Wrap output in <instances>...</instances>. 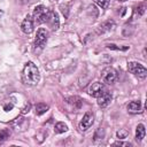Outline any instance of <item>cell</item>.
<instances>
[{
  "instance_id": "cell-1",
  "label": "cell",
  "mask_w": 147,
  "mask_h": 147,
  "mask_svg": "<svg viewBox=\"0 0 147 147\" xmlns=\"http://www.w3.org/2000/svg\"><path fill=\"white\" fill-rule=\"evenodd\" d=\"M23 78H24V82L28 84V85H37L40 80V74H39V70L38 68L36 67V64L31 61H29L24 69H23Z\"/></svg>"
},
{
  "instance_id": "cell-2",
  "label": "cell",
  "mask_w": 147,
  "mask_h": 147,
  "mask_svg": "<svg viewBox=\"0 0 147 147\" xmlns=\"http://www.w3.org/2000/svg\"><path fill=\"white\" fill-rule=\"evenodd\" d=\"M48 15H49V9L45 8V7L41 6V5L37 6V7L34 8V10H33V18H34V21H36L37 23H39V24L47 22Z\"/></svg>"
},
{
  "instance_id": "cell-3",
  "label": "cell",
  "mask_w": 147,
  "mask_h": 147,
  "mask_svg": "<svg viewBox=\"0 0 147 147\" xmlns=\"http://www.w3.org/2000/svg\"><path fill=\"white\" fill-rule=\"evenodd\" d=\"M127 69L131 74H133L138 78H145L147 76L146 68L142 64L138 63V62H129L127 63Z\"/></svg>"
},
{
  "instance_id": "cell-4",
  "label": "cell",
  "mask_w": 147,
  "mask_h": 147,
  "mask_svg": "<svg viewBox=\"0 0 147 147\" xmlns=\"http://www.w3.org/2000/svg\"><path fill=\"white\" fill-rule=\"evenodd\" d=\"M47 37H48V32L44 28H40L37 31V36H36V39H34V49L36 48L42 49L45 47L46 42H47Z\"/></svg>"
},
{
  "instance_id": "cell-5",
  "label": "cell",
  "mask_w": 147,
  "mask_h": 147,
  "mask_svg": "<svg viewBox=\"0 0 147 147\" xmlns=\"http://www.w3.org/2000/svg\"><path fill=\"white\" fill-rule=\"evenodd\" d=\"M117 79V72L115 69L113 68H107L103 70L102 72V80L103 83H107V84H113L115 83Z\"/></svg>"
},
{
  "instance_id": "cell-6",
  "label": "cell",
  "mask_w": 147,
  "mask_h": 147,
  "mask_svg": "<svg viewBox=\"0 0 147 147\" xmlns=\"http://www.w3.org/2000/svg\"><path fill=\"white\" fill-rule=\"evenodd\" d=\"M105 91H106L105 85H103L102 83H99V82H95V83L91 84L90 87H88V94L92 95V96H94V98H98V96L101 95Z\"/></svg>"
},
{
  "instance_id": "cell-7",
  "label": "cell",
  "mask_w": 147,
  "mask_h": 147,
  "mask_svg": "<svg viewBox=\"0 0 147 147\" xmlns=\"http://www.w3.org/2000/svg\"><path fill=\"white\" fill-rule=\"evenodd\" d=\"M21 30L26 34H29L33 31V20L31 18L30 15H26L24 17L23 22L21 23Z\"/></svg>"
},
{
  "instance_id": "cell-8",
  "label": "cell",
  "mask_w": 147,
  "mask_h": 147,
  "mask_svg": "<svg viewBox=\"0 0 147 147\" xmlns=\"http://www.w3.org/2000/svg\"><path fill=\"white\" fill-rule=\"evenodd\" d=\"M93 124V115L91 113H86L84 116H83V119L80 121L79 123V127L82 131H85L87 130L91 125Z\"/></svg>"
},
{
  "instance_id": "cell-9",
  "label": "cell",
  "mask_w": 147,
  "mask_h": 147,
  "mask_svg": "<svg viewBox=\"0 0 147 147\" xmlns=\"http://www.w3.org/2000/svg\"><path fill=\"white\" fill-rule=\"evenodd\" d=\"M98 105L101 107V108H105V107H107L109 103H110V101H111V94H110V92H108V91H105L101 95H99L98 98Z\"/></svg>"
},
{
  "instance_id": "cell-10",
  "label": "cell",
  "mask_w": 147,
  "mask_h": 147,
  "mask_svg": "<svg viewBox=\"0 0 147 147\" xmlns=\"http://www.w3.org/2000/svg\"><path fill=\"white\" fill-rule=\"evenodd\" d=\"M47 23H49V25L52 26L53 30H57V29H59V25H60V21H59V15H57V13L49 10V15H48Z\"/></svg>"
},
{
  "instance_id": "cell-11",
  "label": "cell",
  "mask_w": 147,
  "mask_h": 147,
  "mask_svg": "<svg viewBox=\"0 0 147 147\" xmlns=\"http://www.w3.org/2000/svg\"><path fill=\"white\" fill-rule=\"evenodd\" d=\"M69 105L74 106V108H80L83 105V100L79 96H68L64 99Z\"/></svg>"
},
{
  "instance_id": "cell-12",
  "label": "cell",
  "mask_w": 147,
  "mask_h": 147,
  "mask_svg": "<svg viewBox=\"0 0 147 147\" xmlns=\"http://www.w3.org/2000/svg\"><path fill=\"white\" fill-rule=\"evenodd\" d=\"M141 109V103L140 101H131L129 105H127V110L132 114H137L139 113Z\"/></svg>"
},
{
  "instance_id": "cell-13",
  "label": "cell",
  "mask_w": 147,
  "mask_h": 147,
  "mask_svg": "<svg viewBox=\"0 0 147 147\" xmlns=\"http://www.w3.org/2000/svg\"><path fill=\"white\" fill-rule=\"evenodd\" d=\"M145 133H146L145 125L144 124H138L137 130H136V140L137 141H141L145 138Z\"/></svg>"
},
{
  "instance_id": "cell-14",
  "label": "cell",
  "mask_w": 147,
  "mask_h": 147,
  "mask_svg": "<svg viewBox=\"0 0 147 147\" xmlns=\"http://www.w3.org/2000/svg\"><path fill=\"white\" fill-rule=\"evenodd\" d=\"M115 28V22L113 20H108L106 22H103L101 25H100V31L101 32H107V31H110Z\"/></svg>"
},
{
  "instance_id": "cell-15",
  "label": "cell",
  "mask_w": 147,
  "mask_h": 147,
  "mask_svg": "<svg viewBox=\"0 0 147 147\" xmlns=\"http://www.w3.org/2000/svg\"><path fill=\"white\" fill-rule=\"evenodd\" d=\"M48 105H46V103H42V102H40V103H37V106H36V114L38 115V116H40V115H42V114H45L47 110H48Z\"/></svg>"
},
{
  "instance_id": "cell-16",
  "label": "cell",
  "mask_w": 147,
  "mask_h": 147,
  "mask_svg": "<svg viewBox=\"0 0 147 147\" xmlns=\"http://www.w3.org/2000/svg\"><path fill=\"white\" fill-rule=\"evenodd\" d=\"M67 130H68V126H67V124H64L63 122H59V123H56L55 126H54L55 133H63V132H65Z\"/></svg>"
},
{
  "instance_id": "cell-17",
  "label": "cell",
  "mask_w": 147,
  "mask_h": 147,
  "mask_svg": "<svg viewBox=\"0 0 147 147\" xmlns=\"http://www.w3.org/2000/svg\"><path fill=\"white\" fill-rule=\"evenodd\" d=\"M145 11H146V6H145V3L138 5V6L134 8V14H136V16H138V17L142 16V15L145 14Z\"/></svg>"
},
{
  "instance_id": "cell-18",
  "label": "cell",
  "mask_w": 147,
  "mask_h": 147,
  "mask_svg": "<svg viewBox=\"0 0 147 147\" xmlns=\"http://www.w3.org/2000/svg\"><path fill=\"white\" fill-rule=\"evenodd\" d=\"M106 47L109 48V49H113V51H127L129 49V46L121 47V46H117V45H114V44H107Z\"/></svg>"
},
{
  "instance_id": "cell-19",
  "label": "cell",
  "mask_w": 147,
  "mask_h": 147,
  "mask_svg": "<svg viewBox=\"0 0 147 147\" xmlns=\"http://www.w3.org/2000/svg\"><path fill=\"white\" fill-rule=\"evenodd\" d=\"M9 134H10L9 130H7V129L0 130V144L5 142V141L7 140V138H9Z\"/></svg>"
},
{
  "instance_id": "cell-20",
  "label": "cell",
  "mask_w": 147,
  "mask_h": 147,
  "mask_svg": "<svg viewBox=\"0 0 147 147\" xmlns=\"http://www.w3.org/2000/svg\"><path fill=\"white\" fill-rule=\"evenodd\" d=\"M133 31H134V26L133 25H129V26L125 25L124 29H123V34L127 37V36H131L133 33Z\"/></svg>"
},
{
  "instance_id": "cell-21",
  "label": "cell",
  "mask_w": 147,
  "mask_h": 147,
  "mask_svg": "<svg viewBox=\"0 0 147 147\" xmlns=\"http://www.w3.org/2000/svg\"><path fill=\"white\" fill-rule=\"evenodd\" d=\"M94 1H95V3H96L99 7H101L102 9L108 8L109 2H110V0H94Z\"/></svg>"
},
{
  "instance_id": "cell-22",
  "label": "cell",
  "mask_w": 147,
  "mask_h": 147,
  "mask_svg": "<svg viewBox=\"0 0 147 147\" xmlns=\"http://www.w3.org/2000/svg\"><path fill=\"white\" fill-rule=\"evenodd\" d=\"M127 134H129V131L125 129H119V131H117V138H119V139L126 138Z\"/></svg>"
},
{
  "instance_id": "cell-23",
  "label": "cell",
  "mask_w": 147,
  "mask_h": 147,
  "mask_svg": "<svg viewBox=\"0 0 147 147\" xmlns=\"http://www.w3.org/2000/svg\"><path fill=\"white\" fill-rule=\"evenodd\" d=\"M113 145L114 146H126V147H131V144L130 142H123V141H116Z\"/></svg>"
},
{
  "instance_id": "cell-24",
  "label": "cell",
  "mask_w": 147,
  "mask_h": 147,
  "mask_svg": "<svg viewBox=\"0 0 147 147\" xmlns=\"http://www.w3.org/2000/svg\"><path fill=\"white\" fill-rule=\"evenodd\" d=\"M61 10H62V13H63V15H64V17H68V14H69V10H68V8H67V6H61Z\"/></svg>"
},
{
  "instance_id": "cell-25",
  "label": "cell",
  "mask_w": 147,
  "mask_h": 147,
  "mask_svg": "<svg viewBox=\"0 0 147 147\" xmlns=\"http://www.w3.org/2000/svg\"><path fill=\"white\" fill-rule=\"evenodd\" d=\"M11 108H13V103H8V105H5V106H3V109H5L6 111L10 110Z\"/></svg>"
},
{
  "instance_id": "cell-26",
  "label": "cell",
  "mask_w": 147,
  "mask_h": 147,
  "mask_svg": "<svg viewBox=\"0 0 147 147\" xmlns=\"http://www.w3.org/2000/svg\"><path fill=\"white\" fill-rule=\"evenodd\" d=\"M18 2H21V3H26V2H30V0H17Z\"/></svg>"
},
{
  "instance_id": "cell-27",
  "label": "cell",
  "mask_w": 147,
  "mask_h": 147,
  "mask_svg": "<svg viewBox=\"0 0 147 147\" xmlns=\"http://www.w3.org/2000/svg\"><path fill=\"white\" fill-rule=\"evenodd\" d=\"M1 15H2V10H0V16H1Z\"/></svg>"
},
{
  "instance_id": "cell-28",
  "label": "cell",
  "mask_w": 147,
  "mask_h": 147,
  "mask_svg": "<svg viewBox=\"0 0 147 147\" xmlns=\"http://www.w3.org/2000/svg\"><path fill=\"white\" fill-rule=\"evenodd\" d=\"M119 1H126V0H119Z\"/></svg>"
}]
</instances>
